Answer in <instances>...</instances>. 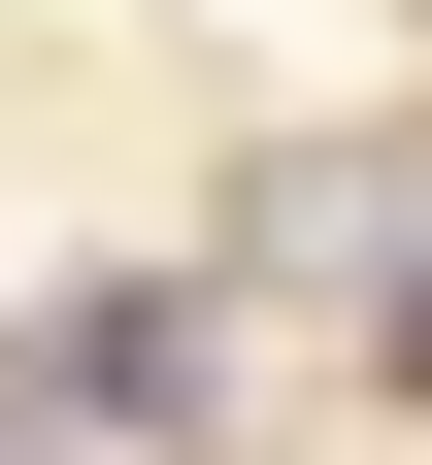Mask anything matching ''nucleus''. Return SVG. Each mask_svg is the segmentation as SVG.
<instances>
[{"label":"nucleus","mask_w":432,"mask_h":465,"mask_svg":"<svg viewBox=\"0 0 432 465\" xmlns=\"http://www.w3.org/2000/svg\"><path fill=\"white\" fill-rule=\"evenodd\" d=\"M233 332H266V300H233L200 232H67V266H34V300H0V366L67 399L100 465H200V432H233Z\"/></svg>","instance_id":"obj_1"},{"label":"nucleus","mask_w":432,"mask_h":465,"mask_svg":"<svg viewBox=\"0 0 432 465\" xmlns=\"http://www.w3.org/2000/svg\"><path fill=\"white\" fill-rule=\"evenodd\" d=\"M299 399H333V432H432V232H399V266H366L333 332H299Z\"/></svg>","instance_id":"obj_2"},{"label":"nucleus","mask_w":432,"mask_h":465,"mask_svg":"<svg viewBox=\"0 0 432 465\" xmlns=\"http://www.w3.org/2000/svg\"><path fill=\"white\" fill-rule=\"evenodd\" d=\"M0 465H100V432H67V399H34V366H0Z\"/></svg>","instance_id":"obj_3"},{"label":"nucleus","mask_w":432,"mask_h":465,"mask_svg":"<svg viewBox=\"0 0 432 465\" xmlns=\"http://www.w3.org/2000/svg\"><path fill=\"white\" fill-rule=\"evenodd\" d=\"M200 465H266V432H200Z\"/></svg>","instance_id":"obj_4"}]
</instances>
